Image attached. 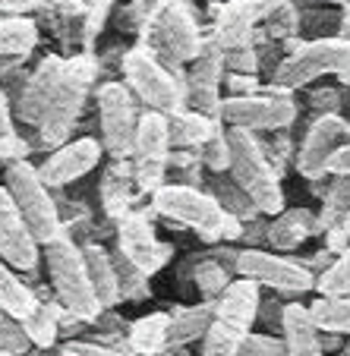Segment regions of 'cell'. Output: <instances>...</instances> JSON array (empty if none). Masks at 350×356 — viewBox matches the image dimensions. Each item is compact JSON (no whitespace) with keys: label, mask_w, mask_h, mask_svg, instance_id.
<instances>
[{"label":"cell","mask_w":350,"mask_h":356,"mask_svg":"<svg viewBox=\"0 0 350 356\" xmlns=\"http://www.w3.org/2000/svg\"><path fill=\"white\" fill-rule=\"evenodd\" d=\"M224 70H230V73H256L259 70L256 47L246 44V47H230V51H224Z\"/></svg>","instance_id":"obj_41"},{"label":"cell","mask_w":350,"mask_h":356,"mask_svg":"<svg viewBox=\"0 0 350 356\" xmlns=\"http://www.w3.org/2000/svg\"><path fill=\"white\" fill-rule=\"evenodd\" d=\"M38 44V29L32 19L10 16L0 19V57H26Z\"/></svg>","instance_id":"obj_31"},{"label":"cell","mask_w":350,"mask_h":356,"mask_svg":"<svg viewBox=\"0 0 350 356\" xmlns=\"http://www.w3.org/2000/svg\"><path fill=\"white\" fill-rule=\"evenodd\" d=\"M102 155H104V145L98 139H92V136L63 142V145H57L54 152L45 158V164L38 168V174L51 189L67 186V183L79 180V177H86L88 170L98 168Z\"/></svg>","instance_id":"obj_18"},{"label":"cell","mask_w":350,"mask_h":356,"mask_svg":"<svg viewBox=\"0 0 350 356\" xmlns=\"http://www.w3.org/2000/svg\"><path fill=\"white\" fill-rule=\"evenodd\" d=\"M0 306L13 312L16 318H26L38 306L35 290L29 284H22V277L13 271V265H7L3 259H0Z\"/></svg>","instance_id":"obj_28"},{"label":"cell","mask_w":350,"mask_h":356,"mask_svg":"<svg viewBox=\"0 0 350 356\" xmlns=\"http://www.w3.org/2000/svg\"><path fill=\"white\" fill-rule=\"evenodd\" d=\"M0 259L7 265H13L16 271L38 268V259H41L38 236L32 234L29 221L16 209V202L7 186H0Z\"/></svg>","instance_id":"obj_16"},{"label":"cell","mask_w":350,"mask_h":356,"mask_svg":"<svg viewBox=\"0 0 350 356\" xmlns=\"http://www.w3.org/2000/svg\"><path fill=\"white\" fill-rule=\"evenodd\" d=\"M174 70L148 47H133L123 54V79L148 111L174 114L186 108V79L174 76Z\"/></svg>","instance_id":"obj_6"},{"label":"cell","mask_w":350,"mask_h":356,"mask_svg":"<svg viewBox=\"0 0 350 356\" xmlns=\"http://www.w3.org/2000/svg\"><path fill=\"white\" fill-rule=\"evenodd\" d=\"M344 139H350L347 120H344L341 114H319L316 120L310 123V129H306L300 148H296L294 164H296V170H300V177H306L310 183L325 180V177H328L331 155L344 145Z\"/></svg>","instance_id":"obj_15"},{"label":"cell","mask_w":350,"mask_h":356,"mask_svg":"<svg viewBox=\"0 0 350 356\" xmlns=\"http://www.w3.org/2000/svg\"><path fill=\"white\" fill-rule=\"evenodd\" d=\"M287 51L290 54L271 73V86L275 88L296 92V88L322 79V76H341L350 70V38H344V35L316 38V41L287 38Z\"/></svg>","instance_id":"obj_5"},{"label":"cell","mask_w":350,"mask_h":356,"mask_svg":"<svg viewBox=\"0 0 350 356\" xmlns=\"http://www.w3.org/2000/svg\"><path fill=\"white\" fill-rule=\"evenodd\" d=\"M92 79H95V63L88 57H79V60H70L63 67V76L57 82L54 95L47 101L45 114L38 120V136L45 145L57 148L70 139L73 133L76 120L82 114V104H86V95L92 88Z\"/></svg>","instance_id":"obj_7"},{"label":"cell","mask_w":350,"mask_h":356,"mask_svg":"<svg viewBox=\"0 0 350 356\" xmlns=\"http://www.w3.org/2000/svg\"><path fill=\"white\" fill-rule=\"evenodd\" d=\"M10 136H13V111H10V101L0 88V142L10 139Z\"/></svg>","instance_id":"obj_46"},{"label":"cell","mask_w":350,"mask_h":356,"mask_svg":"<svg viewBox=\"0 0 350 356\" xmlns=\"http://www.w3.org/2000/svg\"><path fill=\"white\" fill-rule=\"evenodd\" d=\"M0 350H7L13 356H26L32 350V341H29L26 328H22V318H16L3 306H0Z\"/></svg>","instance_id":"obj_38"},{"label":"cell","mask_w":350,"mask_h":356,"mask_svg":"<svg viewBox=\"0 0 350 356\" xmlns=\"http://www.w3.org/2000/svg\"><path fill=\"white\" fill-rule=\"evenodd\" d=\"M129 356H145V353H136V350H129Z\"/></svg>","instance_id":"obj_52"},{"label":"cell","mask_w":350,"mask_h":356,"mask_svg":"<svg viewBox=\"0 0 350 356\" xmlns=\"http://www.w3.org/2000/svg\"><path fill=\"white\" fill-rule=\"evenodd\" d=\"M325 3H335V7H347V0H325Z\"/></svg>","instance_id":"obj_49"},{"label":"cell","mask_w":350,"mask_h":356,"mask_svg":"<svg viewBox=\"0 0 350 356\" xmlns=\"http://www.w3.org/2000/svg\"><path fill=\"white\" fill-rule=\"evenodd\" d=\"M281 318H284V306H278V302H259V318L256 322L262 325H271V328H281Z\"/></svg>","instance_id":"obj_45"},{"label":"cell","mask_w":350,"mask_h":356,"mask_svg":"<svg viewBox=\"0 0 350 356\" xmlns=\"http://www.w3.org/2000/svg\"><path fill=\"white\" fill-rule=\"evenodd\" d=\"M221 117L199 114L193 108H180L168 114V133H170V148H199L212 136Z\"/></svg>","instance_id":"obj_25"},{"label":"cell","mask_w":350,"mask_h":356,"mask_svg":"<svg viewBox=\"0 0 350 356\" xmlns=\"http://www.w3.org/2000/svg\"><path fill=\"white\" fill-rule=\"evenodd\" d=\"M61 356H79L73 347H61Z\"/></svg>","instance_id":"obj_48"},{"label":"cell","mask_w":350,"mask_h":356,"mask_svg":"<svg viewBox=\"0 0 350 356\" xmlns=\"http://www.w3.org/2000/svg\"><path fill=\"white\" fill-rule=\"evenodd\" d=\"M344 356H350V343H347V347H344Z\"/></svg>","instance_id":"obj_51"},{"label":"cell","mask_w":350,"mask_h":356,"mask_svg":"<svg viewBox=\"0 0 350 356\" xmlns=\"http://www.w3.org/2000/svg\"><path fill=\"white\" fill-rule=\"evenodd\" d=\"M63 67H67V60H61V57H45V60L38 63V70L26 79V86H22V92H19V101H16V114H19L22 123L38 127L47 101H51V95H54L57 82H61V76H63Z\"/></svg>","instance_id":"obj_20"},{"label":"cell","mask_w":350,"mask_h":356,"mask_svg":"<svg viewBox=\"0 0 350 356\" xmlns=\"http://www.w3.org/2000/svg\"><path fill=\"white\" fill-rule=\"evenodd\" d=\"M152 209L161 218L189 227L202 240L218 243V240H240L243 236V221L224 211V205L212 193L199 186H186V183H164L152 193Z\"/></svg>","instance_id":"obj_1"},{"label":"cell","mask_w":350,"mask_h":356,"mask_svg":"<svg viewBox=\"0 0 350 356\" xmlns=\"http://www.w3.org/2000/svg\"><path fill=\"white\" fill-rule=\"evenodd\" d=\"M133 177L136 186L142 193H155L164 186L170 164V133H168V114L161 111H148L139 114V127H136L133 139Z\"/></svg>","instance_id":"obj_11"},{"label":"cell","mask_w":350,"mask_h":356,"mask_svg":"<svg viewBox=\"0 0 350 356\" xmlns=\"http://www.w3.org/2000/svg\"><path fill=\"white\" fill-rule=\"evenodd\" d=\"M228 142H230V168L228 174L240 183V189L256 202V209L262 215L275 218L284 211V189H281V174L271 164L269 152H265L259 133H249L240 127H228Z\"/></svg>","instance_id":"obj_2"},{"label":"cell","mask_w":350,"mask_h":356,"mask_svg":"<svg viewBox=\"0 0 350 356\" xmlns=\"http://www.w3.org/2000/svg\"><path fill=\"white\" fill-rule=\"evenodd\" d=\"M337 35L350 38V0H347V7H344V16H341V32H337Z\"/></svg>","instance_id":"obj_47"},{"label":"cell","mask_w":350,"mask_h":356,"mask_svg":"<svg viewBox=\"0 0 350 356\" xmlns=\"http://www.w3.org/2000/svg\"><path fill=\"white\" fill-rule=\"evenodd\" d=\"M168 334H170V316L168 312H152V316L133 322L127 347L145 356H161L168 350Z\"/></svg>","instance_id":"obj_26"},{"label":"cell","mask_w":350,"mask_h":356,"mask_svg":"<svg viewBox=\"0 0 350 356\" xmlns=\"http://www.w3.org/2000/svg\"><path fill=\"white\" fill-rule=\"evenodd\" d=\"M98 123H102V145L114 158L133 155V139L139 127L136 95L127 82H104L98 88Z\"/></svg>","instance_id":"obj_13"},{"label":"cell","mask_w":350,"mask_h":356,"mask_svg":"<svg viewBox=\"0 0 350 356\" xmlns=\"http://www.w3.org/2000/svg\"><path fill=\"white\" fill-rule=\"evenodd\" d=\"M347 136H350V120H347Z\"/></svg>","instance_id":"obj_53"},{"label":"cell","mask_w":350,"mask_h":356,"mask_svg":"<svg viewBox=\"0 0 350 356\" xmlns=\"http://www.w3.org/2000/svg\"><path fill=\"white\" fill-rule=\"evenodd\" d=\"M45 265L54 296L67 312L86 318L88 325L102 316V302L95 296L92 277H88V265L82 256V246L70 234H57L54 240L45 243Z\"/></svg>","instance_id":"obj_4"},{"label":"cell","mask_w":350,"mask_h":356,"mask_svg":"<svg viewBox=\"0 0 350 356\" xmlns=\"http://www.w3.org/2000/svg\"><path fill=\"white\" fill-rule=\"evenodd\" d=\"M310 312L319 331L350 337V293H319L310 302Z\"/></svg>","instance_id":"obj_27"},{"label":"cell","mask_w":350,"mask_h":356,"mask_svg":"<svg viewBox=\"0 0 350 356\" xmlns=\"http://www.w3.org/2000/svg\"><path fill=\"white\" fill-rule=\"evenodd\" d=\"M237 277H249L259 287H271L275 293L284 296H300L316 290V271L306 268L303 262L287 259L281 252H269V249L246 246L237 252Z\"/></svg>","instance_id":"obj_10"},{"label":"cell","mask_w":350,"mask_h":356,"mask_svg":"<svg viewBox=\"0 0 350 356\" xmlns=\"http://www.w3.org/2000/svg\"><path fill=\"white\" fill-rule=\"evenodd\" d=\"M82 256H86L88 277H92V287H95L98 302H102V309L117 306L120 302V281H117V268H114L111 252L104 246H98V243H86Z\"/></svg>","instance_id":"obj_23"},{"label":"cell","mask_w":350,"mask_h":356,"mask_svg":"<svg viewBox=\"0 0 350 356\" xmlns=\"http://www.w3.org/2000/svg\"><path fill=\"white\" fill-rule=\"evenodd\" d=\"M281 3L284 0H228L215 16L212 38H215L224 51L253 44L256 22H265V16L275 7H281Z\"/></svg>","instance_id":"obj_17"},{"label":"cell","mask_w":350,"mask_h":356,"mask_svg":"<svg viewBox=\"0 0 350 356\" xmlns=\"http://www.w3.org/2000/svg\"><path fill=\"white\" fill-rule=\"evenodd\" d=\"M240 356H290V353H287L284 337L256 334V331H249L246 341H243V347H240Z\"/></svg>","instance_id":"obj_40"},{"label":"cell","mask_w":350,"mask_h":356,"mask_svg":"<svg viewBox=\"0 0 350 356\" xmlns=\"http://www.w3.org/2000/svg\"><path fill=\"white\" fill-rule=\"evenodd\" d=\"M281 337L290 356H325L322 331L312 322L310 306H303V302H284Z\"/></svg>","instance_id":"obj_21"},{"label":"cell","mask_w":350,"mask_h":356,"mask_svg":"<svg viewBox=\"0 0 350 356\" xmlns=\"http://www.w3.org/2000/svg\"><path fill=\"white\" fill-rule=\"evenodd\" d=\"M16 209L22 211V218L29 221L32 234L38 236V243L45 246L47 240H54L57 234H63V221L57 211V202L51 195V186L41 180L38 168H32L29 161H10L7 164V183Z\"/></svg>","instance_id":"obj_9"},{"label":"cell","mask_w":350,"mask_h":356,"mask_svg":"<svg viewBox=\"0 0 350 356\" xmlns=\"http://www.w3.org/2000/svg\"><path fill=\"white\" fill-rule=\"evenodd\" d=\"M310 104L316 114H341V95L335 88H316L310 95Z\"/></svg>","instance_id":"obj_42"},{"label":"cell","mask_w":350,"mask_h":356,"mask_svg":"<svg viewBox=\"0 0 350 356\" xmlns=\"http://www.w3.org/2000/svg\"><path fill=\"white\" fill-rule=\"evenodd\" d=\"M221 86H224V47L212 35H205L199 54L189 60L186 70V108L218 117L224 101Z\"/></svg>","instance_id":"obj_14"},{"label":"cell","mask_w":350,"mask_h":356,"mask_svg":"<svg viewBox=\"0 0 350 356\" xmlns=\"http://www.w3.org/2000/svg\"><path fill=\"white\" fill-rule=\"evenodd\" d=\"M350 215V177H335L331 174V183L325 186L322 195V215H319V230L328 227H341Z\"/></svg>","instance_id":"obj_32"},{"label":"cell","mask_w":350,"mask_h":356,"mask_svg":"<svg viewBox=\"0 0 350 356\" xmlns=\"http://www.w3.org/2000/svg\"><path fill=\"white\" fill-rule=\"evenodd\" d=\"M212 318H215V300H202V302H196V306H180V309H174L170 312L168 350L186 347V343H193V341H202Z\"/></svg>","instance_id":"obj_24"},{"label":"cell","mask_w":350,"mask_h":356,"mask_svg":"<svg viewBox=\"0 0 350 356\" xmlns=\"http://www.w3.org/2000/svg\"><path fill=\"white\" fill-rule=\"evenodd\" d=\"M350 177V142H344L341 148H337L335 155H331L328 161V177Z\"/></svg>","instance_id":"obj_44"},{"label":"cell","mask_w":350,"mask_h":356,"mask_svg":"<svg viewBox=\"0 0 350 356\" xmlns=\"http://www.w3.org/2000/svg\"><path fill=\"white\" fill-rule=\"evenodd\" d=\"M312 234H319V218L310 209H284L265 224V240L275 252H294Z\"/></svg>","instance_id":"obj_22"},{"label":"cell","mask_w":350,"mask_h":356,"mask_svg":"<svg viewBox=\"0 0 350 356\" xmlns=\"http://www.w3.org/2000/svg\"><path fill=\"white\" fill-rule=\"evenodd\" d=\"M262 287L249 277H237L215 300V318L202 337L199 356H240L246 334L259 318Z\"/></svg>","instance_id":"obj_3"},{"label":"cell","mask_w":350,"mask_h":356,"mask_svg":"<svg viewBox=\"0 0 350 356\" xmlns=\"http://www.w3.org/2000/svg\"><path fill=\"white\" fill-rule=\"evenodd\" d=\"M224 88H228V95H249V92H259V79L256 73H230L224 76Z\"/></svg>","instance_id":"obj_43"},{"label":"cell","mask_w":350,"mask_h":356,"mask_svg":"<svg viewBox=\"0 0 350 356\" xmlns=\"http://www.w3.org/2000/svg\"><path fill=\"white\" fill-rule=\"evenodd\" d=\"M230 275H234V271H230L228 265H221L209 252V256L199 259V268L193 271V281H196V287H199V293H202L205 300H218V296L224 293V287L230 284Z\"/></svg>","instance_id":"obj_34"},{"label":"cell","mask_w":350,"mask_h":356,"mask_svg":"<svg viewBox=\"0 0 350 356\" xmlns=\"http://www.w3.org/2000/svg\"><path fill=\"white\" fill-rule=\"evenodd\" d=\"M212 195H215L218 202L224 205V211L228 215H234V218H240L243 224H249V221H259V215L262 211L256 209V202L249 199L246 193L240 189V183L234 180V177H224V174H218L215 180H212V189H209Z\"/></svg>","instance_id":"obj_29"},{"label":"cell","mask_w":350,"mask_h":356,"mask_svg":"<svg viewBox=\"0 0 350 356\" xmlns=\"http://www.w3.org/2000/svg\"><path fill=\"white\" fill-rule=\"evenodd\" d=\"M199 158H202V168H209L212 174H224L230 168V142H228V123L224 120H218L212 136L199 145Z\"/></svg>","instance_id":"obj_35"},{"label":"cell","mask_w":350,"mask_h":356,"mask_svg":"<svg viewBox=\"0 0 350 356\" xmlns=\"http://www.w3.org/2000/svg\"><path fill=\"white\" fill-rule=\"evenodd\" d=\"M61 312H57L54 302H41L22 318V328H26L32 347H57V337H61Z\"/></svg>","instance_id":"obj_30"},{"label":"cell","mask_w":350,"mask_h":356,"mask_svg":"<svg viewBox=\"0 0 350 356\" xmlns=\"http://www.w3.org/2000/svg\"><path fill=\"white\" fill-rule=\"evenodd\" d=\"M344 227H347V234H350V215H347V221H344Z\"/></svg>","instance_id":"obj_50"},{"label":"cell","mask_w":350,"mask_h":356,"mask_svg":"<svg viewBox=\"0 0 350 356\" xmlns=\"http://www.w3.org/2000/svg\"><path fill=\"white\" fill-rule=\"evenodd\" d=\"M319 293H350V246L341 249L316 277Z\"/></svg>","instance_id":"obj_37"},{"label":"cell","mask_w":350,"mask_h":356,"mask_svg":"<svg viewBox=\"0 0 350 356\" xmlns=\"http://www.w3.org/2000/svg\"><path fill=\"white\" fill-rule=\"evenodd\" d=\"M152 29H155V41L158 51L168 67H180V63H189L199 47H202L205 35L199 32V22L196 16L186 10V3L180 0H164L161 7L152 13Z\"/></svg>","instance_id":"obj_12"},{"label":"cell","mask_w":350,"mask_h":356,"mask_svg":"<svg viewBox=\"0 0 350 356\" xmlns=\"http://www.w3.org/2000/svg\"><path fill=\"white\" fill-rule=\"evenodd\" d=\"M114 259V268H117V281H120V300H142L148 296V275L142 268H136L120 249L111 252Z\"/></svg>","instance_id":"obj_36"},{"label":"cell","mask_w":350,"mask_h":356,"mask_svg":"<svg viewBox=\"0 0 350 356\" xmlns=\"http://www.w3.org/2000/svg\"><path fill=\"white\" fill-rule=\"evenodd\" d=\"M117 249H120L136 268L145 271L148 277L155 275L170 256V246L155 240V230H152L148 218L139 215V211H136V215H123L120 230H117Z\"/></svg>","instance_id":"obj_19"},{"label":"cell","mask_w":350,"mask_h":356,"mask_svg":"<svg viewBox=\"0 0 350 356\" xmlns=\"http://www.w3.org/2000/svg\"><path fill=\"white\" fill-rule=\"evenodd\" d=\"M129 183H136V177H133V164H127V158H117V164L108 170V177H104V183H102L104 209H108L111 215H117L120 209H127Z\"/></svg>","instance_id":"obj_33"},{"label":"cell","mask_w":350,"mask_h":356,"mask_svg":"<svg viewBox=\"0 0 350 356\" xmlns=\"http://www.w3.org/2000/svg\"><path fill=\"white\" fill-rule=\"evenodd\" d=\"M221 117L228 127H240L249 133H278L290 129L296 120V101L287 88H259L249 95H228L221 101Z\"/></svg>","instance_id":"obj_8"},{"label":"cell","mask_w":350,"mask_h":356,"mask_svg":"<svg viewBox=\"0 0 350 356\" xmlns=\"http://www.w3.org/2000/svg\"><path fill=\"white\" fill-rule=\"evenodd\" d=\"M265 26H269V35L278 41L296 38L300 32V10H296L294 0H284L281 7H275L269 16H265Z\"/></svg>","instance_id":"obj_39"}]
</instances>
